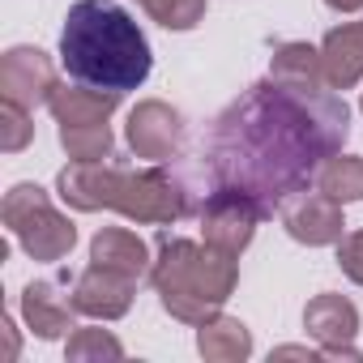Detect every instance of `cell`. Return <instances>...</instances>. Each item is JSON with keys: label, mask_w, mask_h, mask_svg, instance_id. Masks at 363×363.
Wrapping results in <instances>:
<instances>
[{"label": "cell", "mask_w": 363, "mask_h": 363, "mask_svg": "<svg viewBox=\"0 0 363 363\" xmlns=\"http://www.w3.org/2000/svg\"><path fill=\"white\" fill-rule=\"evenodd\" d=\"M303 329H308V337H316L325 359H350V363L363 359V350L354 346V337H359V308L346 295L320 291L303 308Z\"/></svg>", "instance_id": "9"}, {"label": "cell", "mask_w": 363, "mask_h": 363, "mask_svg": "<svg viewBox=\"0 0 363 363\" xmlns=\"http://www.w3.org/2000/svg\"><path fill=\"white\" fill-rule=\"evenodd\" d=\"M325 5H329L333 13H359V9H363V0H325Z\"/></svg>", "instance_id": "24"}, {"label": "cell", "mask_w": 363, "mask_h": 363, "mask_svg": "<svg viewBox=\"0 0 363 363\" xmlns=\"http://www.w3.org/2000/svg\"><path fill=\"white\" fill-rule=\"evenodd\" d=\"M48 107H52L56 124H107L120 107V94L77 82V86H56Z\"/></svg>", "instance_id": "15"}, {"label": "cell", "mask_w": 363, "mask_h": 363, "mask_svg": "<svg viewBox=\"0 0 363 363\" xmlns=\"http://www.w3.org/2000/svg\"><path fill=\"white\" fill-rule=\"evenodd\" d=\"M150 286L175 320L201 325L214 312H223V303L235 295L240 265H235V257L210 248L206 240L197 244L184 235H162L154 248Z\"/></svg>", "instance_id": "4"}, {"label": "cell", "mask_w": 363, "mask_h": 363, "mask_svg": "<svg viewBox=\"0 0 363 363\" xmlns=\"http://www.w3.org/2000/svg\"><path fill=\"white\" fill-rule=\"evenodd\" d=\"M124 141L145 162H171L179 154V145H184V116L162 99H141L128 111Z\"/></svg>", "instance_id": "7"}, {"label": "cell", "mask_w": 363, "mask_h": 363, "mask_svg": "<svg viewBox=\"0 0 363 363\" xmlns=\"http://www.w3.org/2000/svg\"><path fill=\"white\" fill-rule=\"evenodd\" d=\"M320 65H325V82L329 90H350L363 82V22H346L333 26L320 39Z\"/></svg>", "instance_id": "13"}, {"label": "cell", "mask_w": 363, "mask_h": 363, "mask_svg": "<svg viewBox=\"0 0 363 363\" xmlns=\"http://www.w3.org/2000/svg\"><path fill=\"white\" fill-rule=\"evenodd\" d=\"M316 189L342 206L363 201V158L359 154H333L320 171H316Z\"/></svg>", "instance_id": "18"}, {"label": "cell", "mask_w": 363, "mask_h": 363, "mask_svg": "<svg viewBox=\"0 0 363 363\" xmlns=\"http://www.w3.org/2000/svg\"><path fill=\"white\" fill-rule=\"evenodd\" d=\"M359 111H363V99H359Z\"/></svg>", "instance_id": "25"}, {"label": "cell", "mask_w": 363, "mask_h": 363, "mask_svg": "<svg viewBox=\"0 0 363 363\" xmlns=\"http://www.w3.org/2000/svg\"><path fill=\"white\" fill-rule=\"evenodd\" d=\"M65 354L69 363H86V359H124V346L116 333L107 329H94V325H77L65 342Z\"/></svg>", "instance_id": "20"}, {"label": "cell", "mask_w": 363, "mask_h": 363, "mask_svg": "<svg viewBox=\"0 0 363 363\" xmlns=\"http://www.w3.org/2000/svg\"><path fill=\"white\" fill-rule=\"evenodd\" d=\"M261 223H265L261 206L248 201V197L235 193V189H214V193L201 201V240H206L210 248L227 252V257H240V252L252 244V235H257Z\"/></svg>", "instance_id": "6"}, {"label": "cell", "mask_w": 363, "mask_h": 363, "mask_svg": "<svg viewBox=\"0 0 363 363\" xmlns=\"http://www.w3.org/2000/svg\"><path fill=\"white\" fill-rule=\"evenodd\" d=\"M73 316H77V303H73V295L65 299L56 282H30L22 291V320H26V329L35 337H43V342L69 337L77 329Z\"/></svg>", "instance_id": "12"}, {"label": "cell", "mask_w": 363, "mask_h": 363, "mask_svg": "<svg viewBox=\"0 0 363 363\" xmlns=\"http://www.w3.org/2000/svg\"><path fill=\"white\" fill-rule=\"evenodd\" d=\"M133 295H137V278L103 269V265H90L73 282V303L90 320H120L133 308Z\"/></svg>", "instance_id": "11"}, {"label": "cell", "mask_w": 363, "mask_h": 363, "mask_svg": "<svg viewBox=\"0 0 363 363\" xmlns=\"http://www.w3.org/2000/svg\"><path fill=\"white\" fill-rule=\"evenodd\" d=\"M137 5L162 30H193L206 22V0H137Z\"/></svg>", "instance_id": "21"}, {"label": "cell", "mask_w": 363, "mask_h": 363, "mask_svg": "<svg viewBox=\"0 0 363 363\" xmlns=\"http://www.w3.org/2000/svg\"><path fill=\"white\" fill-rule=\"evenodd\" d=\"M278 214H282L286 235H291L295 244H308V248H329V244H342V235H346L342 201L325 197L320 189H316V193L291 197Z\"/></svg>", "instance_id": "10"}, {"label": "cell", "mask_w": 363, "mask_h": 363, "mask_svg": "<svg viewBox=\"0 0 363 363\" xmlns=\"http://www.w3.org/2000/svg\"><path fill=\"white\" fill-rule=\"evenodd\" d=\"M197 350L210 363H244L252 354V333H248V325L240 316L214 312L210 320L197 325Z\"/></svg>", "instance_id": "16"}, {"label": "cell", "mask_w": 363, "mask_h": 363, "mask_svg": "<svg viewBox=\"0 0 363 363\" xmlns=\"http://www.w3.org/2000/svg\"><path fill=\"white\" fill-rule=\"evenodd\" d=\"M60 65L73 82L124 94L150 77L154 56L128 9L116 0H77L60 30Z\"/></svg>", "instance_id": "2"}, {"label": "cell", "mask_w": 363, "mask_h": 363, "mask_svg": "<svg viewBox=\"0 0 363 363\" xmlns=\"http://www.w3.org/2000/svg\"><path fill=\"white\" fill-rule=\"evenodd\" d=\"M350 107L329 86H286L265 77L248 86L210 128L201 162L214 189H235L269 218L291 197L316 184V171L342 154Z\"/></svg>", "instance_id": "1"}, {"label": "cell", "mask_w": 363, "mask_h": 363, "mask_svg": "<svg viewBox=\"0 0 363 363\" xmlns=\"http://www.w3.org/2000/svg\"><path fill=\"white\" fill-rule=\"evenodd\" d=\"M56 65L43 48H9L5 56H0V99H9L26 111L52 103L56 94Z\"/></svg>", "instance_id": "8"}, {"label": "cell", "mask_w": 363, "mask_h": 363, "mask_svg": "<svg viewBox=\"0 0 363 363\" xmlns=\"http://www.w3.org/2000/svg\"><path fill=\"white\" fill-rule=\"evenodd\" d=\"M269 77H278L286 86H308V90L329 86L325 65H320V48H312V43H282L269 60Z\"/></svg>", "instance_id": "17"}, {"label": "cell", "mask_w": 363, "mask_h": 363, "mask_svg": "<svg viewBox=\"0 0 363 363\" xmlns=\"http://www.w3.org/2000/svg\"><path fill=\"white\" fill-rule=\"evenodd\" d=\"M90 265H103V269H116V274H128V278H145L150 265H154V252L145 248V240L128 227H103L94 240H90Z\"/></svg>", "instance_id": "14"}, {"label": "cell", "mask_w": 363, "mask_h": 363, "mask_svg": "<svg viewBox=\"0 0 363 363\" xmlns=\"http://www.w3.org/2000/svg\"><path fill=\"white\" fill-rule=\"evenodd\" d=\"M56 193L77 214L116 210L141 227H167V223H179L197 210L189 179L162 171V162H154L145 171L120 167L111 158L107 162H69L56 175Z\"/></svg>", "instance_id": "3"}, {"label": "cell", "mask_w": 363, "mask_h": 363, "mask_svg": "<svg viewBox=\"0 0 363 363\" xmlns=\"http://www.w3.org/2000/svg\"><path fill=\"white\" fill-rule=\"evenodd\" d=\"M30 137H35L30 111L18 107V103H9V99H0V150H5V154H18V150L30 145Z\"/></svg>", "instance_id": "22"}, {"label": "cell", "mask_w": 363, "mask_h": 363, "mask_svg": "<svg viewBox=\"0 0 363 363\" xmlns=\"http://www.w3.org/2000/svg\"><path fill=\"white\" fill-rule=\"evenodd\" d=\"M337 269L354 286H363V227L350 231V235H342V244H337Z\"/></svg>", "instance_id": "23"}, {"label": "cell", "mask_w": 363, "mask_h": 363, "mask_svg": "<svg viewBox=\"0 0 363 363\" xmlns=\"http://www.w3.org/2000/svg\"><path fill=\"white\" fill-rule=\"evenodd\" d=\"M60 145L69 162H107L116 150V137L107 124H60Z\"/></svg>", "instance_id": "19"}, {"label": "cell", "mask_w": 363, "mask_h": 363, "mask_svg": "<svg viewBox=\"0 0 363 363\" xmlns=\"http://www.w3.org/2000/svg\"><path fill=\"white\" fill-rule=\"evenodd\" d=\"M0 218H5L9 235L22 244L30 261H65L77 244V227L52 206V197L39 184H13L0 201Z\"/></svg>", "instance_id": "5"}]
</instances>
